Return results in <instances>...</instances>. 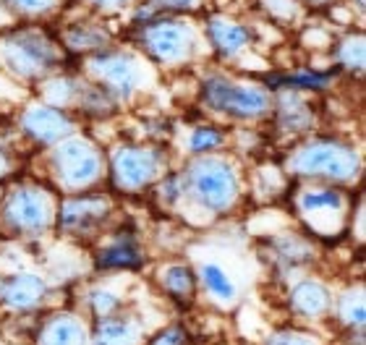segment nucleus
Returning <instances> with one entry per match:
<instances>
[{
  "mask_svg": "<svg viewBox=\"0 0 366 345\" xmlns=\"http://www.w3.org/2000/svg\"><path fill=\"white\" fill-rule=\"evenodd\" d=\"M97 264L105 269H131L142 264V254H139L137 241L131 236H121L110 246H105L97 256Z\"/></svg>",
  "mask_w": 366,
  "mask_h": 345,
  "instance_id": "nucleus-18",
  "label": "nucleus"
},
{
  "mask_svg": "<svg viewBox=\"0 0 366 345\" xmlns=\"http://www.w3.org/2000/svg\"><path fill=\"white\" fill-rule=\"evenodd\" d=\"M24 131L29 134L34 141L39 144H53V141H61L63 136H69L74 131V123H71L69 113L61 108H53V105H31L21 118Z\"/></svg>",
  "mask_w": 366,
  "mask_h": 345,
  "instance_id": "nucleus-12",
  "label": "nucleus"
},
{
  "mask_svg": "<svg viewBox=\"0 0 366 345\" xmlns=\"http://www.w3.org/2000/svg\"><path fill=\"white\" fill-rule=\"evenodd\" d=\"M345 207V196L337 189H306L301 196H298V209L304 212L309 220H317L320 217H340Z\"/></svg>",
  "mask_w": 366,
  "mask_h": 345,
  "instance_id": "nucleus-15",
  "label": "nucleus"
},
{
  "mask_svg": "<svg viewBox=\"0 0 366 345\" xmlns=\"http://www.w3.org/2000/svg\"><path fill=\"white\" fill-rule=\"evenodd\" d=\"M298 3H301L306 11H322V8H330L332 3H337V0H298Z\"/></svg>",
  "mask_w": 366,
  "mask_h": 345,
  "instance_id": "nucleus-28",
  "label": "nucleus"
},
{
  "mask_svg": "<svg viewBox=\"0 0 366 345\" xmlns=\"http://www.w3.org/2000/svg\"><path fill=\"white\" fill-rule=\"evenodd\" d=\"M55 34H58V42L66 50V55H81V58H89V55L115 45L113 26L105 21V16L97 14L71 19Z\"/></svg>",
  "mask_w": 366,
  "mask_h": 345,
  "instance_id": "nucleus-9",
  "label": "nucleus"
},
{
  "mask_svg": "<svg viewBox=\"0 0 366 345\" xmlns=\"http://www.w3.org/2000/svg\"><path fill=\"white\" fill-rule=\"evenodd\" d=\"M262 16L274 26H293L304 19L306 8L298 0H257Z\"/></svg>",
  "mask_w": 366,
  "mask_h": 345,
  "instance_id": "nucleus-19",
  "label": "nucleus"
},
{
  "mask_svg": "<svg viewBox=\"0 0 366 345\" xmlns=\"http://www.w3.org/2000/svg\"><path fill=\"white\" fill-rule=\"evenodd\" d=\"M199 26L204 34V45L222 63L238 61L254 45V26L228 11H209Z\"/></svg>",
  "mask_w": 366,
  "mask_h": 345,
  "instance_id": "nucleus-7",
  "label": "nucleus"
},
{
  "mask_svg": "<svg viewBox=\"0 0 366 345\" xmlns=\"http://www.w3.org/2000/svg\"><path fill=\"white\" fill-rule=\"evenodd\" d=\"M105 209H107V201L102 199V196H89V194H84V196L69 199L63 204L61 212H58V225H61L63 230H69V233L81 236V233L92 230L102 217H105Z\"/></svg>",
  "mask_w": 366,
  "mask_h": 345,
  "instance_id": "nucleus-13",
  "label": "nucleus"
},
{
  "mask_svg": "<svg viewBox=\"0 0 366 345\" xmlns=\"http://www.w3.org/2000/svg\"><path fill=\"white\" fill-rule=\"evenodd\" d=\"M202 283L212 296L222 301H230L236 296V288H233V280L228 277V272L220 267V264H204L202 267Z\"/></svg>",
  "mask_w": 366,
  "mask_h": 345,
  "instance_id": "nucleus-21",
  "label": "nucleus"
},
{
  "mask_svg": "<svg viewBox=\"0 0 366 345\" xmlns=\"http://www.w3.org/2000/svg\"><path fill=\"white\" fill-rule=\"evenodd\" d=\"M144 61H142L139 50L121 47L115 42V45L84 58V74L97 86H102L113 100H129L131 94L142 86V79H144L147 71Z\"/></svg>",
  "mask_w": 366,
  "mask_h": 345,
  "instance_id": "nucleus-4",
  "label": "nucleus"
},
{
  "mask_svg": "<svg viewBox=\"0 0 366 345\" xmlns=\"http://www.w3.org/2000/svg\"><path fill=\"white\" fill-rule=\"evenodd\" d=\"M131 42L147 61L160 69H183L204 47V34L191 16L157 14L142 26L129 29Z\"/></svg>",
  "mask_w": 366,
  "mask_h": 345,
  "instance_id": "nucleus-2",
  "label": "nucleus"
},
{
  "mask_svg": "<svg viewBox=\"0 0 366 345\" xmlns=\"http://www.w3.org/2000/svg\"><path fill=\"white\" fill-rule=\"evenodd\" d=\"M6 217L21 233H39L53 220V204L42 189H16L6 201Z\"/></svg>",
  "mask_w": 366,
  "mask_h": 345,
  "instance_id": "nucleus-10",
  "label": "nucleus"
},
{
  "mask_svg": "<svg viewBox=\"0 0 366 345\" xmlns=\"http://www.w3.org/2000/svg\"><path fill=\"white\" fill-rule=\"evenodd\" d=\"M293 170L301 176L327 178V181H351L359 173L356 149L332 139H317L301 146L293 157Z\"/></svg>",
  "mask_w": 366,
  "mask_h": 345,
  "instance_id": "nucleus-5",
  "label": "nucleus"
},
{
  "mask_svg": "<svg viewBox=\"0 0 366 345\" xmlns=\"http://www.w3.org/2000/svg\"><path fill=\"white\" fill-rule=\"evenodd\" d=\"M6 165H8V162H6V154L0 152V173H3V170H6Z\"/></svg>",
  "mask_w": 366,
  "mask_h": 345,
  "instance_id": "nucleus-30",
  "label": "nucleus"
},
{
  "mask_svg": "<svg viewBox=\"0 0 366 345\" xmlns=\"http://www.w3.org/2000/svg\"><path fill=\"white\" fill-rule=\"evenodd\" d=\"M39 293H42V280L34 275H14L3 285V296L8 301H14V304H19V306L34 304Z\"/></svg>",
  "mask_w": 366,
  "mask_h": 345,
  "instance_id": "nucleus-20",
  "label": "nucleus"
},
{
  "mask_svg": "<svg viewBox=\"0 0 366 345\" xmlns=\"http://www.w3.org/2000/svg\"><path fill=\"white\" fill-rule=\"evenodd\" d=\"M293 301H296V306H301L304 311H320V309H325V304H327V293L317 283H304L296 288Z\"/></svg>",
  "mask_w": 366,
  "mask_h": 345,
  "instance_id": "nucleus-23",
  "label": "nucleus"
},
{
  "mask_svg": "<svg viewBox=\"0 0 366 345\" xmlns=\"http://www.w3.org/2000/svg\"><path fill=\"white\" fill-rule=\"evenodd\" d=\"M157 14L170 16H191L204 8V0H147Z\"/></svg>",
  "mask_w": 366,
  "mask_h": 345,
  "instance_id": "nucleus-25",
  "label": "nucleus"
},
{
  "mask_svg": "<svg viewBox=\"0 0 366 345\" xmlns=\"http://www.w3.org/2000/svg\"><path fill=\"white\" fill-rule=\"evenodd\" d=\"M348 8H351L353 14L364 19V11H366V0H348Z\"/></svg>",
  "mask_w": 366,
  "mask_h": 345,
  "instance_id": "nucleus-29",
  "label": "nucleus"
},
{
  "mask_svg": "<svg viewBox=\"0 0 366 345\" xmlns=\"http://www.w3.org/2000/svg\"><path fill=\"white\" fill-rule=\"evenodd\" d=\"M115 304H118V301H115L113 293H94V306H97V311H102V314H107Z\"/></svg>",
  "mask_w": 366,
  "mask_h": 345,
  "instance_id": "nucleus-27",
  "label": "nucleus"
},
{
  "mask_svg": "<svg viewBox=\"0 0 366 345\" xmlns=\"http://www.w3.org/2000/svg\"><path fill=\"white\" fill-rule=\"evenodd\" d=\"M199 92H202V102L209 110L238 121L262 118L272 110V97L264 86L257 81H238L225 74H207Z\"/></svg>",
  "mask_w": 366,
  "mask_h": 345,
  "instance_id": "nucleus-3",
  "label": "nucleus"
},
{
  "mask_svg": "<svg viewBox=\"0 0 366 345\" xmlns=\"http://www.w3.org/2000/svg\"><path fill=\"white\" fill-rule=\"evenodd\" d=\"M222 131L214 129V126H199V129L191 131V139H189V149L194 154H204V152H212L217 146L222 144Z\"/></svg>",
  "mask_w": 366,
  "mask_h": 345,
  "instance_id": "nucleus-22",
  "label": "nucleus"
},
{
  "mask_svg": "<svg viewBox=\"0 0 366 345\" xmlns=\"http://www.w3.org/2000/svg\"><path fill=\"white\" fill-rule=\"evenodd\" d=\"M55 168L69 189H86L102 173V160L86 139H66L55 146Z\"/></svg>",
  "mask_w": 366,
  "mask_h": 345,
  "instance_id": "nucleus-8",
  "label": "nucleus"
},
{
  "mask_svg": "<svg viewBox=\"0 0 366 345\" xmlns=\"http://www.w3.org/2000/svg\"><path fill=\"white\" fill-rule=\"evenodd\" d=\"M84 3L92 14L110 16V14H118V11H126V8H131L139 0H84Z\"/></svg>",
  "mask_w": 366,
  "mask_h": 345,
  "instance_id": "nucleus-26",
  "label": "nucleus"
},
{
  "mask_svg": "<svg viewBox=\"0 0 366 345\" xmlns=\"http://www.w3.org/2000/svg\"><path fill=\"white\" fill-rule=\"evenodd\" d=\"M160 152L152 146H121V152L113 157L115 184L126 191H137L160 173Z\"/></svg>",
  "mask_w": 366,
  "mask_h": 345,
  "instance_id": "nucleus-11",
  "label": "nucleus"
},
{
  "mask_svg": "<svg viewBox=\"0 0 366 345\" xmlns=\"http://www.w3.org/2000/svg\"><path fill=\"white\" fill-rule=\"evenodd\" d=\"M63 6L66 0H0V8L14 24H42L61 14Z\"/></svg>",
  "mask_w": 366,
  "mask_h": 345,
  "instance_id": "nucleus-16",
  "label": "nucleus"
},
{
  "mask_svg": "<svg viewBox=\"0 0 366 345\" xmlns=\"http://www.w3.org/2000/svg\"><path fill=\"white\" fill-rule=\"evenodd\" d=\"M186 178V189H191L194 199L202 207L212 209V212H222L233 204L238 196V178L225 160L217 157H204L191 165Z\"/></svg>",
  "mask_w": 366,
  "mask_h": 345,
  "instance_id": "nucleus-6",
  "label": "nucleus"
},
{
  "mask_svg": "<svg viewBox=\"0 0 366 345\" xmlns=\"http://www.w3.org/2000/svg\"><path fill=\"white\" fill-rule=\"evenodd\" d=\"M162 283H165V288H168L170 293H176V296H186V293H191V288H194V277H191V269L183 267V264H176V267H168L165 272H162Z\"/></svg>",
  "mask_w": 366,
  "mask_h": 345,
  "instance_id": "nucleus-24",
  "label": "nucleus"
},
{
  "mask_svg": "<svg viewBox=\"0 0 366 345\" xmlns=\"http://www.w3.org/2000/svg\"><path fill=\"white\" fill-rule=\"evenodd\" d=\"M66 50L45 24H14L0 31V66L21 81H42L63 69Z\"/></svg>",
  "mask_w": 366,
  "mask_h": 345,
  "instance_id": "nucleus-1",
  "label": "nucleus"
},
{
  "mask_svg": "<svg viewBox=\"0 0 366 345\" xmlns=\"http://www.w3.org/2000/svg\"><path fill=\"white\" fill-rule=\"evenodd\" d=\"M330 55H332V61L337 63L340 71H348V74L361 76V74H364V63H366L364 31L348 29L343 37H335L332 45H330Z\"/></svg>",
  "mask_w": 366,
  "mask_h": 345,
  "instance_id": "nucleus-14",
  "label": "nucleus"
},
{
  "mask_svg": "<svg viewBox=\"0 0 366 345\" xmlns=\"http://www.w3.org/2000/svg\"><path fill=\"white\" fill-rule=\"evenodd\" d=\"M280 100H277V123L285 131H304L312 126V108L309 102L301 97L298 89H277Z\"/></svg>",
  "mask_w": 366,
  "mask_h": 345,
  "instance_id": "nucleus-17",
  "label": "nucleus"
}]
</instances>
